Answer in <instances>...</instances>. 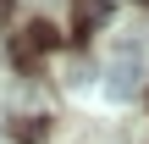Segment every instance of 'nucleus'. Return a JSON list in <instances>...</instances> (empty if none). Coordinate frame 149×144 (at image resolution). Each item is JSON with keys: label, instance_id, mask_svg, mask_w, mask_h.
I'll return each mask as SVG.
<instances>
[{"label": "nucleus", "instance_id": "f257e3e1", "mask_svg": "<svg viewBox=\"0 0 149 144\" xmlns=\"http://www.w3.org/2000/svg\"><path fill=\"white\" fill-rule=\"evenodd\" d=\"M105 89H111L116 100H133V94H138V55H133V50L111 61V72H105Z\"/></svg>", "mask_w": 149, "mask_h": 144}, {"label": "nucleus", "instance_id": "f03ea898", "mask_svg": "<svg viewBox=\"0 0 149 144\" xmlns=\"http://www.w3.org/2000/svg\"><path fill=\"white\" fill-rule=\"evenodd\" d=\"M105 11H111L105 0H77V33H94L105 22Z\"/></svg>", "mask_w": 149, "mask_h": 144}, {"label": "nucleus", "instance_id": "7ed1b4c3", "mask_svg": "<svg viewBox=\"0 0 149 144\" xmlns=\"http://www.w3.org/2000/svg\"><path fill=\"white\" fill-rule=\"evenodd\" d=\"M50 44H55V28L50 22H33L28 28V50H50Z\"/></svg>", "mask_w": 149, "mask_h": 144}, {"label": "nucleus", "instance_id": "20e7f679", "mask_svg": "<svg viewBox=\"0 0 149 144\" xmlns=\"http://www.w3.org/2000/svg\"><path fill=\"white\" fill-rule=\"evenodd\" d=\"M17 139H28V144L44 139V122H39V117H33V122H22V128H17Z\"/></svg>", "mask_w": 149, "mask_h": 144}, {"label": "nucleus", "instance_id": "39448f33", "mask_svg": "<svg viewBox=\"0 0 149 144\" xmlns=\"http://www.w3.org/2000/svg\"><path fill=\"white\" fill-rule=\"evenodd\" d=\"M6 17H11V0H0V22H6Z\"/></svg>", "mask_w": 149, "mask_h": 144}]
</instances>
